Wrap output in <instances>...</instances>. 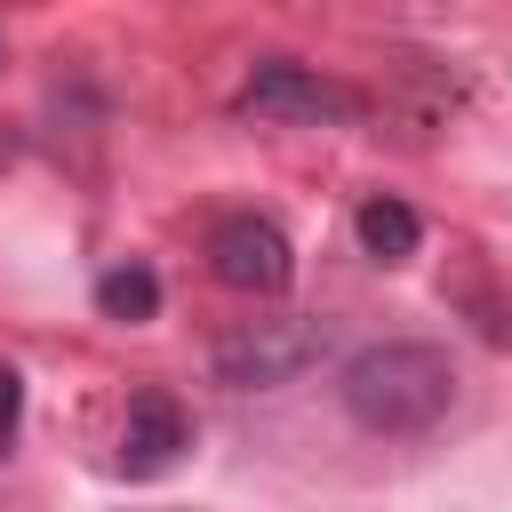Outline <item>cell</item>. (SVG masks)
Segmentation results:
<instances>
[{
	"mask_svg": "<svg viewBox=\"0 0 512 512\" xmlns=\"http://www.w3.org/2000/svg\"><path fill=\"white\" fill-rule=\"evenodd\" d=\"M336 400L360 432L376 440H416L448 416L456 400V360L424 336H384V344H360L336 376Z\"/></svg>",
	"mask_w": 512,
	"mask_h": 512,
	"instance_id": "cell-1",
	"label": "cell"
},
{
	"mask_svg": "<svg viewBox=\"0 0 512 512\" xmlns=\"http://www.w3.org/2000/svg\"><path fill=\"white\" fill-rule=\"evenodd\" d=\"M232 112H240V120H264V128H352V120L368 112V96H360L352 80H328V72L296 64V56H264V64L240 80Z\"/></svg>",
	"mask_w": 512,
	"mask_h": 512,
	"instance_id": "cell-2",
	"label": "cell"
},
{
	"mask_svg": "<svg viewBox=\"0 0 512 512\" xmlns=\"http://www.w3.org/2000/svg\"><path fill=\"white\" fill-rule=\"evenodd\" d=\"M320 352H328L320 320H248V328H232L216 344V384H232V392H280Z\"/></svg>",
	"mask_w": 512,
	"mask_h": 512,
	"instance_id": "cell-3",
	"label": "cell"
},
{
	"mask_svg": "<svg viewBox=\"0 0 512 512\" xmlns=\"http://www.w3.org/2000/svg\"><path fill=\"white\" fill-rule=\"evenodd\" d=\"M208 272H216L224 288H240V296H288L296 248H288V232H280L272 216L232 208V216L208 224Z\"/></svg>",
	"mask_w": 512,
	"mask_h": 512,
	"instance_id": "cell-4",
	"label": "cell"
},
{
	"mask_svg": "<svg viewBox=\"0 0 512 512\" xmlns=\"http://www.w3.org/2000/svg\"><path fill=\"white\" fill-rule=\"evenodd\" d=\"M192 448V416L168 384H144L128 392V416H120V472L128 480H160L176 456Z\"/></svg>",
	"mask_w": 512,
	"mask_h": 512,
	"instance_id": "cell-5",
	"label": "cell"
},
{
	"mask_svg": "<svg viewBox=\"0 0 512 512\" xmlns=\"http://www.w3.org/2000/svg\"><path fill=\"white\" fill-rule=\"evenodd\" d=\"M352 232H360V256H368V264H408V256L424 248V216H416L408 200H392V192L360 200Z\"/></svg>",
	"mask_w": 512,
	"mask_h": 512,
	"instance_id": "cell-6",
	"label": "cell"
},
{
	"mask_svg": "<svg viewBox=\"0 0 512 512\" xmlns=\"http://www.w3.org/2000/svg\"><path fill=\"white\" fill-rule=\"evenodd\" d=\"M96 312L104 320H152L160 312V272L152 264H112L96 280Z\"/></svg>",
	"mask_w": 512,
	"mask_h": 512,
	"instance_id": "cell-7",
	"label": "cell"
},
{
	"mask_svg": "<svg viewBox=\"0 0 512 512\" xmlns=\"http://www.w3.org/2000/svg\"><path fill=\"white\" fill-rule=\"evenodd\" d=\"M16 408H24V376L0 360V456H8V440H16Z\"/></svg>",
	"mask_w": 512,
	"mask_h": 512,
	"instance_id": "cell-8",
	"label": "cell"
}]
</instances>
